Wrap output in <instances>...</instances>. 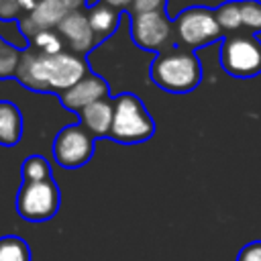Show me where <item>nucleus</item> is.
<instances>
[{"mask_svg":"<svg viewBox=\"0 0 261 261\" xmlns=\"http://www.w3.org/2000/svg\"><path fill=\"white\" fill-rule=\"evenodd\" d=\"M112 102H114V114H112V128L108 139L122 145H137L149 141L155 135V120L139 96L130 92H122L116 94Z\"/></svg>","mask_w":261,"mask_h":261,"instance_id":"7ed1b4c3","label":"nucleus"},{"mask_svg":"<svg viewBox=\"0 0 261 261\" xmlns=\"http://www.w3.org/2000/svg\"><path fill=\"white\" fill-rule=\"evenodd\" d=\"M18 2H20V10L31 12V10H35V6H37L39 0H18Z\"/></svg>","mask_w":261,"mask_h":261,"instance_id":"b1692460","label":"nucleus"},{"mask_svg":"<svg viewBox=\"0 0 261 261\" xmlns=\"http://www.w3.org/2000/svg\"><path fill=\"white\" fill-rule=\"evenodd\" d=\"M88 73L90 65L82 55L71 51L45 55L35 47H29L22 51L16 80L31 92H51L59 96Z\"/></svg>","mask_w":261,"mask_h":261,"instance_id":"f257e3e1","label":"nucleus"},{"mask_svg":"<svg viewBox=\"0 0 261 261\" xmlns=\"http://www.w3.org/2000/svg\"><path fill=\"white\" fill-rule=\"evenodd\" d=\"M149 77L169 94H188L202 82V65L194 51L171 47L157 53L149 67Z\"/></svg>","mask_w":261,"mask_h":261,"instance_id":"f03ea898","label":"nucleus"},{"mask_svg":"<svg viewBox=\"0 0 261 261\" xmlns=\"http://www.w3.org/2000/svg\"><path fill=\"white\" fill-rule=\"evenodd\" d=\"M20 12L18 0H0V20L2 22H14Z\"/></svg>","mask_w":261,"mask_h":261,"instance_id":"412c9836","label":"nucleus"},{"mask_svg":"<svg viewBox=\"0 0 261 261\" xmlns=\"http://www.w3.org/2000/svg\"><path fill=\"white\" fill-rule=\"evenodd\" d=\"M22 139V114L16 104L0 100V145L14 147Z\"/></svg>","mask_w":261,"mask_h":261,"instance_id":"2eb2a0df","label":"nucleus"},{"mask_svg":"<svg viewBox=\"0 0 261 261\" xmlns=\"http://www.w3.org/2000/svg\"><path fill=\"white\" fill-rule=\"evenodd\" d=\"M173 33H175V47H184L190 51H196L200 47L224 39L214 8L208 6H190L181 10L173 18Z\"/></svg>","mask_w":261,"mask_h":261,"instance_id":"20e7f679","label":"nucleus"},{"mask_svg":"<svg viewBox=\"0 0 261 261\" xmlns=\"http://www.w3.org/2000/svg\"><path fill=\"white\" fill-rule=\"evenodd\" d=\"M61 194L53 177L41 181H22L16 192V212L27 222H47L59 210Z\"/></svg>","mask_w":261,"mask_h":261,"instance_id":"423d86ee","label":"nucleus"},{"mask_svg":"<svg viewBox=\"0 0 261 261\" xmlns=\"http://www.w3.org/2000/svg\"><path fill=\"white\" fill-rule=\"evenodd\" d=\"M224 37L261 33V0H226L214 8Z\"/></svg>","mask_w":261,"mask_h":261,"instance_id":"1a4fd4ad","label":"nucleus"},{"mask_svg":"<svg viewBox=\"0 0 261 261\" xmlns=\"http://www.w3.org/2000/svg\"><path fill=\"white\" fill-rule=\"evenodd\" d=\"M0 261H31V247L16 234L0 237Z\"/></svg>","mask_w":261,"mask_h":261,"instance_id":"dca6fc26","label":"nucleus"},{"mask_svg":"<svg viewBox=\"0 0 261 261\" xmlns=\"http://www.w3.org/2000/svg\"><path fill=\"white\" fill-rule=\"evenodd\" d=\"M102 98H110V86L102 75L92 73V71L86 77H82L77 84H73L69 90L59 94L61 106L75 112V114L82 108H86L88 104H92L96 100H102Z\"/></svg>","mask_w":261,"mask_h":261,"instance_id":"f8f14e48","label":"nucleus"},{"mask_svg":"<svg viewBox=\"0 0 261 261\" xmlns=\"http://www.w3.org/2000/svg\"><path fill=\"white\" fill-rule=\"evenodd\" d=\"M167 0H135L130 6V14H141V12H155V10H165Z\"/></svg>","mask_w":261,"mask_h":261,"instance_id":"aec40b11","label":"nucleus"},{"mask_svg":"<svg viewBox=\"0 0 261 261\" xmlns=\"http://www.w3.org/2000/svg\"><path fill=\"white\" fill-rule=\"evenodd\" d=\"M120 16H122L120 10H116L104 2H96L88 8V20H90V27H92L98 43L106 41L118 29Z\"/></svg>","mask_w":261,"mask_h":261,"instance_id":"4468645a","label":"nucleus"},{"mask_svg":"<svg viewBox=\"0 0 261 261\" xmlns=\"http://www.w3.org/2000/svg\"><path fill=\"white\" fill-rule=\"evenodd\" d=\"M22 171V181H41L49 179L51 175V165L43 155H29L20 167Z\"/></svg>","mask_w":261,"mask_h":261,"instance_id":"6ab92c4d","label":"nucleus"},{"mask_svg":"<svg viewBox=\"0 0 261 261\" xmlns=\"http://www.w3.org/2000/svg\"><path fill=\"white\" fill-rule=\"evenodd\" d=\"M220 67L239 80L257 77L261 73V41L255 35L224 37L218 51Z\"/></svg>","mask_w":261,"mask_h":261,"instance_id":"39448f33","label":"nucleus"},{"mask_svg":"<svg viewBox=\"0 0 261 261\" xmlns=\"http://www.w3.org/2000/svg\"><path fill=\"white\" fill-rule=\"evenodd\" d=\"M130 37L133 43L145 51H167L175 47L173 20L167 18L165 10L141 12L130 18Z\"/></svg>","mask_w":261,"mask_h":261,"instance_id":"0eeeda50","label":"nucleus"},{"mask_svg":"<svg viewBox=\"0 0 261 261\" xmlns=\"http://www.w3.org/2000/svg\"><path fill=\"white\" fill-rule=\"evenodd\" d=\"M237 261H261V241H251V243H247V245L239 251Z\"/></svg>","mask_w":261,"mask_h":261,"instance_id":"4be33fe9","label":"nucleus"},{"mask_svg":"<svg viewBox=\"0 0 261 261\" xmlns=\"http://www.w3.org/2000/svg\"><path fill=\"white\" fill-rule=\"evenodd\" d=\"M96 139L77 122L63 126L53 141V157L65 169H77L86 165L94 155Z\"/></svg>","mask_w":261,"mask_h":261,"instance_id":"6e6552de","label":"nucleus"},{"mask_svg":"<svg viewBox=\"0 0 261 261\" xmlns=\"http://www.w3.org/2000/svg\"><path fill=\"white\" fill-rule=\"evenodd\" d=\"M69 6L67 0H39L35 10L27 12L20 20H18V29L22 33V37L31 43V39L47 29H57V24L65 18V14H69Z\"/></svg>","mask_w":261,"mask_h":261,"instance_id":"9d476101","label":"nucleus"},{"mask_svg":"<svg viewBox=\"0 0 261 261\" xmlns=\"http://www.w3.org/2000/svg\"><path fill=\"white\" fill-rule=\"evenodd\" d=\"M98 2H104V4H108V6H112L120 12H128L135 0H98Z\"/></svg>","mask_w":261,"mask_h":261,"instance_id":"5701e85b","label":"nucleus"},{"mask_svg":"<svg viewBox=\"0 0 261 261\" xmlns=\"http://www.w3.org/2000/svg\"><path fill=\"white\" fill-rule=\"evenodd\" d=\"M20 57H22V49L14 47L10 41H6L0 35V80L16 77Z\"/></svg>","mask_w":261,"mask_h":261,"instance_id":"f3484780","label":"nucleus"},{"mask_svg":"<svg viewBox=\"0 0 261 261\" xmlns=\"http://www.w3.org/2000/svg\"><path fill=\"white\" fill-rule=\"evenodd\" d=\"M57 33L61 35L65 49L75 55H82V57L98 45L86 10H73V12L65 14V18L57 24Z\"/></svg>","mask_w":261,"mask_h":261,"instance_id":"9b49d317","label":"nucleus"},{"mask_svg":"<svg viewBox=\"0 0 261 261\" xmlns=\"http://www.w3.org/2000/svg\"><path fill=\"white\" fill-rule=\"evenodd\" d=\"M112 114H114V102L112 98H102L77 112L80 124L94 137V139H108L112 128Z\"/></svg>","mask_w":261,"mask_h":261,"instance_id":"ddd939ff","label":"nucleus"},{"mask_svg":"<svg viewBox=\"0 0 261 261\" xmlns=\"http://www.w3.org/2000/svg\"><path fill=\"white\" fill-rule=\"evenodd\" d=\"M29 47H35L37 51H41V53H45V55H57V53H61V51H67V49H65V43H63V39H61V35L57 33V29H47V31L37 33V35L31 39Z\"/></svg>","mask_w":261,"mask_h":261,"instance_id":"a211bd4d","label":"nucleus"}]
</instances>
